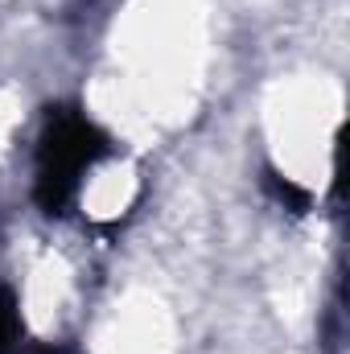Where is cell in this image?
Here are the masks:
<instances>
[{"mask_svg": "<svg viewBox=\"0 0 350 354\" xmlns=\"http://www.w3.org/2000/svg\"><path fill=\"white\" fill-rule=\"evenodd\" d=\"M17 338H21V309L12 292H0V354H12Z\"/></svg>", "mask_w": 350, "mask_h": 354, "instance_id": "7a4b0ae2", "label": "cell"}, {"mask_svg": "<svg viewBox=\"0 0 350 354\" xmlns=\"http://www.w3.org/2000/svg\"><path fill=\"white\" fill-rule=\"evenodd\" d=\"M107 153V140L95 132V124L75 115V111H62L50 120V132L37 149V202L54 214L62 210L75 194H79V181L95 169V161Z\"/></svg>", "mask_w": 350, "mask_h": 354, "instance_id": "6da1fadb", "label": "cell"}, {"mask_svg": "<svg viewBox=\"0 0 350 354\" xmlns=\"http://www.w3.org/2000/svg\"><path fill=\"white\" fill-rule=\"evenodd\" d=\"M33 354H66V351H54V346H46V351H33Z\"/></svg>", "mask_w": 350, "mask_h": 354, "instance_id": "3957f363", "label": "cell"}]
</instances>
